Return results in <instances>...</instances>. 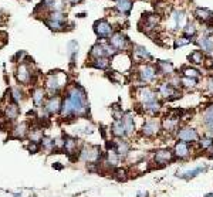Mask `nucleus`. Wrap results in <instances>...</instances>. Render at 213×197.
Listing matches in <instances>:
<instances>
[{
  "instance_id": "79ce46f5",
  "label": "nucleus",
  "mask_w": 213,
  "mask_h": 197,
  "mask_svg": "<svg viewBox=\"0 0 213 197\" xmlns=\"http://www.w3.org/2000/svg\"><path fill=\"white\" fill-rule=\"evenodd\" d=\"M12 92H13V95H12L13 101H14V102H18V101L21 99V91H20L17 87H14V88H12Z\"/></svg>"
},
{
  "instance_id": "f03ea898",
  "label": "nucleus",
  "mask_w": 213,
  "mask_h": 197,
  "mask_svg": "<svg viewBox=\"0 0 213 197\" xmlns=\"http://www.w3.org/2000/svg\"><path fill=\"white\" fill-rule=\"evenodd\" d=\"M80 159L88 163H98L101 159V148L100 146H85L80 151Z\"/></svg>"
},
{
  "instance_id": "c756f323",
  "label": "nucleus",
  "mask_w": 213,
  "mask_h": 197,
  "mask_svg": "<svg viewBox=\"0 0 213 197\" xmlns=\"http://www.w3.org/2000/svg\"><path fill=\"white\" fill-rule=\"evenodd\" d=\"M189 61L190 63H193V64H202V63H205V55H203V52L202 51H193V52H190L189 54Z\"/></svg>"
},
{
  "instance_id": "ddd939ff",
  "label": "nucleus",
  "mask_w": 213,
  "mask_h": 197,
  "mask_svg": "<svg viewBox=\"0 0 213 197\" xmlns=\"http://www.w3.org/2000/svg\"><path fill=\"white\" fill-rule=\"evenodd\" d=\"M159 94L163 97V98H176L178 97V92L176 89H175V87L172 85V84H169V82H163V84H160L159 87Z\"/></svg>"
},
{
  "instance_id": "c85d7f7f",
  "label": "nucleus",
  "mask_w": 213,
  "mask_h": 197,
  "mask_svg": "<svg viewBox=\"0 0 213 197\" xmlns=\"http://www.w3.org/2000/svg\"><path fill=\"white\" fill-rule=\"evenodd\" d=\"M142 108H143V111H146L148 114L155 115V114L160 109V104L158 102V101H152V102H148V104H143L142 105Z\"/></svg>"
},
{
  "instance_id": "39448f33",
  "label": "nucleus",
  "mask_w": 213,
  "mask_h": 197,
  "mask_svg": "<svg viewBox=\"0 0 213 197\" xmlns=\"http://www.w3.org/2000/svg\"><path fill=\"white\" fill-rule=\"evenodd\" d=\"M173 157H175L173 156V151H171V149H159V151H156L154 153V163L156 166L162 167L169 162H172Z\"/></svg>"
},
{
  "instance_id": "49530a36",
  "label": "nucleus",
  "mask_w": 213,
  "mask_h": 197,
  "mask_svg": "<svg viewBox=\"0 0 213 197\" xmlns=\"http://www.w3.org/2000/svg\"><path fill=\"white\" fill-rule=\"evenodd\" d=\"M53 169H57V170H61V169H63V165H60L58 162H55L53 165Z\"/></svg>"
},
{
  "instance_id": "de8ad7c7",
  "label": "nucleus",
  "mask_w": 213,
  "mask_h": 197,
  "mask_svg": "<svg viewBox=\"0 0 213 197\" xmlns=\"http://www.w3.org/2000/svg\"><path fill=\"white\" fill-rule=\"evenodd\" d=\"M207 157H210V159H213V146L210 148V149H207Z\"/></svg>"
},
{
  "instance_id": "a211bd4d",
  "label": "nucleus",
  "mask_w": 213,
  "mask_h": 197,
  "mask_svg": "<svg viewBox=\"0 0 213 197\" xmlns=\"http://www.w3.org/2000/svg\"><path fill=\"white\" fill-rule=\"evenodd\" d=\"M30 78H31V72H30L29 67L26 65V63H23L17 70V80L20 82H24V84H26V82L30 81Z\"/></svg>"
},
{
  "instance_id": "a18cd8bd",
  "label": "nucleus",
  "mask_w": 213,
  "mask_h": 197,
  "mask_svg": "<svg viewBox=\"0 0 213 197\" xmlns=\"http://www.w3.org/2000/svg\"><path fill=\"white\" fill-rule=\"evenodd\" d=\"M207 89H209L210 92H213V78H210V80L207 81Z\"/></svg>"
},
{
  "instance_id": "f704fd0d",
  "label": "nucleus",
  "mask_w": 213,
  "mask_h": 197,
  "mask_svg": "<svg viewBox=\"0 0 213 197\" xmlns=\"http://www.w3.org/2000/svg\"><path fill=\"white\" fill-rule=\"evenodd\" d=\"M196 16H197V18L206 21V20L213 17V13L210 12V10H206V9H197V10H196Z\"/></svg>"
},
{
  "instance_id": "bb28decb",
  "label": "nucleus",
  "mask_w": 213,
  "mask_h": 197,
  "mask_svg": "<svg viewBox=\"0 0 213 197\" xmlns=\"http://www.w3.org/2000/svg\"><path fill=\"white\" fill-rule=\"evenodd\" d=\"M199 146H200V149H205V151H207V149H210L213 146V136H210V135H205V136H202V138H199Z\"/></svg>"
},
{
  "instance_id": "72a5a7b5",
  "label": "nucleus",
  "mask_w": 213,
  "mask_h": 197,
  "mask_svg": "<svg viewBox=\"0 0 213 197\" xmlns=\"http://www.w3.org/2000/svg\"><path fill=\"white\" fill-rule=\"evenodd\" d=\"M131 7H132V4H131L129 0H118L117 1V9L121 13H128L131 10Z\"/></svg>"
},
{
  "instance_id": "2f4dec72",
  "label": "nucleus",
  "mask_w": 213,
  "mask_h": 197,
  "mask_svg": "<svg viewBox=\"0 0 213 197\" xmlns=\"http://www.w3.org/2000/svg\"><path fill=\"white\" fill-rule=\"evenodd\" d=\"M40 145H41L43 149H46V151H54V149H55V140L51 139V138H44V136H43Z\"/></svg>"
},
{
  "instance_id": "cd10ccee",
  "label": "nucleus",
  "mask_w": 213,
  "mask_h": 197,
  "mask_svg": "<svg viewBox=\"0 0 213 197\" xmlns=\"http://www.w3.org/2000/svg\"><path fill=\"white\" fill-rule=\"evenodd\" d=\"M135 50H134V55L136 58H139V60H151V54L146 51V48H143V47H139V46H135L134 47Z\"/></svg>"
},
{
  "instance_id": "b1692460",
  "label": "nucleus",
  "mask_w": 213,
  "mask_h": 197,
  "mask_svg": "<svg viewBox=\"0 0 213 197\" xmlns=\"http://www.w3.org/2000/svg\"><path fill=\"white\" fill-rule=\"evenodd\" d=\"M207 170V167L206 166H199V167H196V169H193V170H189V172H185L183 174H178V176H180L182 179H185V180H189V179H192V177H195V176H197L199 173H203V172H206Z\"/></svg>"
},
{
  "instance_id": "dca6fc26",
  "label": "nucleus",
  "mask_w": 213,
  "mask_h": 197,
  "mask_svg": "<svg viewBox=\"0 0 213 197\" xmlns=\"http://www.w3.org/2000/svg\"><path fill=\"white\" fill-rule=\"evenodd\" d=\"M203 123L209 131V135L213 136V106H209L203 114Z\"/></svg>"
},
{
  "instance_id": "7c9ffc66",
  "label": "nucleus",
  "mask_w": 213,
  "mask_h": 197,
  "mask_svg": "<svg viewBox=\"0 0 213 197\" xmlns=\"http://www.w3.org/2000/svg\"><path fill=\"white\" fill-rule=\"evenodd\" d=\"M172 20L175 21V26L179 27V29H183L185 26V14L182 12H173V16H172Z\"/></svg>"
},
{
  "instance_id": "20e7f679",
  "label": "nucleus",
  "mask_w": 213,
  "mask_h": 197,
  "mask_svg": "<svg viewBox=\"0 0 213 197\" xmlns=\"http://www.w3.org/2000/svg\"><path fill=\"white\" fill-rule=\"evenodd\" d=\"M160 129H162V123H160L156 118H152V119H148V121L143 123V126H142V135L146 136V138H152V136L159 134Z\"/></svg>"
},
{
  "instance_id": "4c0bfd02",
  "label": "nucleus",
  "mask_w": 213,
  "mask_h": 197,
  "mask_svg": "<svg viewBox=\"0 0 213 197\" xmlns=\"http://www.w3.org/2000/svg\"><path fill=\"white\" fill-rule=\"evenodd\" d=\"M199 74H200V72L196 70V68H190V67L183 68V75L186 77V78H197Z\"/></svg>"
},
{
  "instance_id": "412c9836",
  "label": "nucleus",
  "mask_w": 213,
  "mask_h": 197,
  "mask_svg": "<svg viewBox=\"0 0 213 197\" xmlns=\"http://www.w3.org/2000/svg\"><path fill=\"white\" fill-rule=\"evenodd\" d=\"M197 44L202 48V51L205 52H212L213 51V40L209 37H202L197 40Z\"/></svg>"
},
{
  "instance_id": "4be33fe9",
  "label": "nucleus",
  "mask_w": 213,
  "mask_h": 197,
  "mask_svg": "<svg viewBox=\"0 0 213 197\" xmlns=\"http://www.w3.org/2000/svg\"><path fill=\"white\" fill-rule=\"evenodd\" d=\"M91 67H94V68H98V70H106L108 67H109V60L106 57H102V58H94L91 64H89Z\"/></svg>"
},
{
  "instance_id": "f3484780",
  "label": "nucleus",
  "mask_w": 213,
  "mask_h": 197,
  "mask_svg": "<svg viewBox=\"0 0 213 197\" xmlns=\"http://www.w3.org/2000/svg\"><path fill=\"white\" fill-rule=\"evenodd\" d=\"M91 57L94 58H102V57H106L108 55V52H106V44H102V43H98V44H95L92 46L91 48Z\"/></svg>"
},
{
  "instance_id": "a19ab883",
  "label": "nucleus",
  "mask_w": 213,
  "mask_h": 197,
  "mask_svg": "<svg viewBox=\"0 0 213 197\" xmlns=\"http://www.w3.org/2000/svg\"><path fill=\"white\" fill-rule=\"evenodd\" d=\"M183 31H185V35H186V37H190V35L195 34L196 29H195L193 24H186V26L183 27Z\"/></svg>"
},
{
  "instance_id": "8fccbe9b",
  "label": "nucleus",
  "mask_w": 213,
  "mask_h": 197,
  "mask_svg": "<svg viewBox=\"0 0 213 197\" xmlns=\"http://www.w3.org/2000/svg\"><path fill=\"white\" fill-rule=\"evenodd\" d=\"M68 1H70V3H72V4H77V3H80L81 0H68Z\"/></svg>"
},
{
  "instance_id": "f8f14e48",
  "label": "nucleus",
  "mask_w": 213,
  "mask_h": 197,
  "mask_svg": "<svg viewBox=\"0 0 213 197\" xmlns=\"http://www.w3.org/2000/svg\"><path fill=\"white\" fill-rule=\"evenodd\" d=\"M114 151L118 153V156L122 159V157H126L131 152V145L126 142V140H115V148Z\"/></svg>"
},
{
  "instance_id": "7ed1b4c3",
  "label": "nucleus",
  "mask_w": 213,
  "mask_h": 197,
  "mask_svg": "<svg viewBox=\"0 0 213 197\" xmlns=\"http://www.w3.org/2000/svg\"><path fill=\"white\" fill-rule=\"evenodd\" d=\"M176 138L180 142H186V143H195L199 140V134L196 132V129L193 128H182L176 132Z\"/></svg>"
},
{
  "instance_id": "f257e3e1",
  "label": "nucleus",
  "mask_w": 213,
  "mask_h": 197,
  "mask_svg": "<svg viewBox=\"0 0 213 197\" xmlns=\"http://www.w3.org/2000/svg\"><path fill=\"white\" fill-rule=\"evenodd\" d=\"M88 111V102L85 91L80 85H72L67 91V97L61 104V115L64 118L85 115Z\"/></svg>"
},
{
  "instance_id": "aec40b11",
  "label": "nucleus",
  "mask_w": 213,
  "mask_h": 197,
  "mask_svg": "<svg viewBox=\"0 0 213 197\" xmlns=\"http://www.w3.org/2000/svg\"><path fill=\"white\" fill-rule=\"evenodd\" d=\"M156 71H159L163 75H171L173 72V65L169 61H159L156 64Z\"/></svg>"
},
{
  "instance_id": "6e6552de",
  "label": "nucleus",
  "mask_w": 213,
  "mask_h": 197,
  "mask_svg": "<svg viewBox=\"0 0 213 197\" xmlns=\"http://www.w3.org/2000/svg\"><path fill=\"white\" fill-rule=\"evenodd\" d=\"M136 98L141 101V104H148L152 101H156V94L148 87H142L136 91Z\"/></svg>"
},
{
  "instance_id": "0eeeda50",
  "label": "nucleus",
  "mask_w": 213,
  "mask_h": 197,
  "mask_svg": "<svg viewBox=\"0 0 213 197\" xmlns=\"http://www.w3.org/2000/svg\"><path fill=\"white\" fill-rule=\"evenodd\" d=\"M156 77V68L149 65V64H145L139 68V78H141L142 82H152Z\"/></svg>"
},
{
  "instance_id": "5701e85b",
  "label": "nucleus",
  "mask_w": 213,
  "mask_h": 197,
  "mask_svg": "<svg viewBox=\"0 0 213 197\" xmlns=\"http://www.w3.org/2000/svg\"><path fill=\"white\" fill-rule=\"evenodd\" d=\"M44 97H46V92L43 91V88H36L34 91H33L31 98H33V102H34L36 106H41L43 101H44Z\"/></svg>"
},
{
  "instance_id": "c9c22d12",
  "label": "nucleus",
  "mask_w": 213,
  "mask_h": 197,
  "mask_svg": "<svg viewBox=\"0 0 213 197\" xmlns=\"http://www.w3.org/2000/svg\"><path fill=\"white\" fill-rule=\"evenodd\" d=\"M6 116H7V119H10V121L16 119L18 116V108L16 105H9L6 109Z\"/></svg>"
},
{
  "instance_id": "423d86ee",
  "label": "nucleus",
  "mask_w": 213,
  "mask_h": 197,
  "mask_svg": "<svg viewBox=\"0 0 213 197\" xmlns=\"http://www.w3.org/2000/svg\"><path fill=\"white\" fill-rule=\"evenodd\" d=\"M94 30H95V34L98 37H101V38H111V35H112V26L106 20L97 21L94 26Z\"/></svg>"
},
{
  "instance_id": "4468645a",
  "label": "nucleus",
  "mask_w": 213,
  "mask_h": 197,
  "mask_svg": "<svg viewBox=\"0 0 213 197\" xmlns=\"http://www.w3.org/2000/svg\"><path fill=\"white\" fill-rule=\"evenodd\" d=\"M44 109L47 111L48 114H51V115H53V114H57L58 111H61V101H60L58 97H51V98L46 102Z\"/></svg>"
},
{
  "instance_id": "37998d69",
  "label": "nucleus",
  "mask_w": 213,
  "mask_h": 197,
  "mask_svg": "<svg viewBox=\"0 0 213 197\" xmlns=\"http://www.w3.org/2000/svg\"><path fill=\"white\" fill-rule=\"evenodd\" d=\"M189 38H178L175 41V47H182V46H186L188 43H189Z\"/></svg>"
},
{
  "instance_id": "e433bc0d",
  "label": "nucleus",
  "mask_w": 213,
  "mask_h": 197,
  "mask_svg": "<svg viewBox=\"0 0 213 197\" xmlns=\"http://www.w3.org/2000/svg\"><path fill=\"white\" fill-rule=\"evenodd\" d=\"M48 20H51V21H57V23H64L65 21V16L63 12H53L50 14V17Z\"/></svg>"
},
{
  "instance_id": "c03bdc74",
  "label": "nucleus",
  "mask_w": 213,
  "mask_h": 197,
  "mask_svg": "<svg viewBox=\"0 0 213 197\" xmlns=\"http://www.w3.org/2000/svg\"><path fill=\"white\" fill-rule=\"evenodd\" d=\"M29 151H30V153H37V152L40 151V146H38V143H30V146H29Z\"/></svg>"
},
{
  "instance_id": "58836bf2",
  "label": "nucleus",
  "mask_w": 213,
  "mask_h": 197,
  "mask_svg": "<svg viewBox=\"0 0 213 197\" xmlns=\"http://www.w3.org/2000/svg\"><path fill=\"white\" fill-rule=\"evenodd\" d=\"M46 24L54 31H61L64 27V23H57V21H51V20H46Z\"/></svg>"
},
{
  "instance_id": "393cba45",
  "label": "nucleus",
  "mask_w": 213,
  "mask_h": 197,
  "mask_svg": "<svg viewBox=\"0 0 213 197\" xmlns=\"http://www.w3.org/2000/svg\"><path fill=\"white\" fill-rule=\"evenodd\" d=\"M26 134H27V125H26V123H20V125H17L12 132L13 138H16V139H23L24 136H26Z\"/></svg>"
},
{
  "instance_id": "09e8293b",
  "label": "nucleus",
  "mask_w": 213,
  "mask_h": 197,
  "mask_svg": "<svg viewBox=\"0 0 213 197\" xmlns=\"http://www.w3.org/2000/svg\"><path fill=\"white\" fill-rule=\"evenodd\" d=\"M138 197H146L148 196V193H143V191H138V194H136Z\"/></svg>"
},
{
  "instance_id": "9d476101",
  "label": "nucleus",
  "mask_w": 213,
  "mask_h": 197,
  "mask_svg": "<svg viewBox=\"0 0 213 197\" xmlns=\"http://www.w3.org/2000/svg\"><path fill=\"white\" fill-rule=\"evenodd\" d=\"M126 38H125V35L122 33H115V34L111 35V38H109V44L117 50V51H122L125 50V47H126Z\"/></svg>"
},
{
  "instance_id": "a878e982",
  "label": "nucleus",
  "mask_w": 213,
  "mask_h": 197,
  "mask_svg": "<svg viewBox=\"0 0 213 197\" xmlns=\"http://www.w3.org/2000/svg\"><path fill=\"white\" fill-rule=\"evenodd\" d=\"M122 121H124L125 129H126V134H128V135L134 134V131H135V123H134V118L131 116V114H126V115H124Z\"/></svg>"
},
{
  "instance_id": "2eb2a0df",
  "label": "nucleus",
  "mask_w": 213,
  "mask_h": 197,
  "mask_svg": "<svg viewBox=\"0 0 213 197\" xmlns=\"http://www.w3.org/2000/svg\"><path fill=\"white\" fill-rule=\"evenodd\" d=\"M111 132L115 138H124L126 136V129H125V125H124V121L121 119V121H115L112 123V126H111Z\"/></svg>"
},
{
  "instance_id": "9b49d317",
  "label": "nucleus",
  "mask_w": 213,
  "mask_h": 197,
  "mask_svg": "<svg viewBox=\"0 0 213 197\" xmlns=\"http://www.w3.org/2000/svg\"><path fill=\"white\" fill-rule=\"evenodd\" d=\"M60 77H61V74H50V75L47 77L46 85H47V88L50 89V91L57 92V91L60 89V87L64 85V84L61 82V80H60Z\"/></svg>"
},
{
  "instance_id": "473e14b6",
  "label": "nucleus",
  "mask_w": 213,
  "mask_h": 197,
  "mask_svg": "<svg viewBox=\"0 0 213 197\" xmlns=\"http://www.w3.org/2000/svg\"><path fill=\"white\" fill-rule=\"evenodd\" d=\"M114 177L118 180V182H125V180L128 179V172H126V169H114Z\"/></svg>"
},
{
  "instance_id": "6ab92c4d",
  "label": "nucleus",
  "mask_w": 213,
  "mask_h": 197,
  "mask_svg": "<svg viewBox=\"0 0 213 197\" xmlns=\"http://www.w3.org/2000/svg\"><path fill=\"white\" fill-rule=\"evenodd\" d=\"M178 125H179V118H173V116H169L166 118L163 123H162V128L165 131H169V132H173L178 129Z\"/></svg>"
},
{
  "instance_id": "ea45409f",
  "label": "nucleus",
  "mask_w": 213,
  "mask_h": 197,
  "mask_svg": "<svg viewBox=\"0 0 213 197\" xmlns=\"http://www.w3.org/2000/svg\"><path fill=\"white\" fill-rule=\"evenodd\" d=\"M180 82H182V85H185V87H188V88H195L196 84H197L196 78H186V77H183L180 80Z\"/></svg>"
},
{
  "instance_id": "1a4fd4ad",
  "label": "nucleus",
  "mask_w": 213,
  "mask_h": 197,
  "mask_svg": "<svg viewBox=\"0 0 213 197\" xmlns=\"http://www.w3.org/2000/svg\"><path fill=\"white\" fill-rule=\"evenodd\" d=\"M173 156L176 159H186V157L190 155V148H189V143L186 142H180L178 140L175 146H173Z\"/></svg>"
}]
</instances>
